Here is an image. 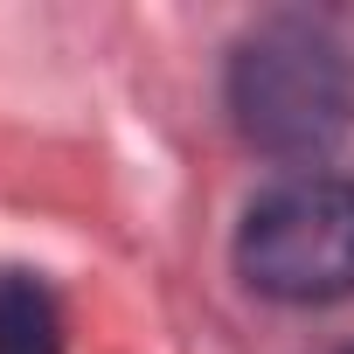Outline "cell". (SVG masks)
<instances>
[{
  "label": "cell",
  "instance_id": "6da1fadb",
  "mask_svg": "<svg viewBox=\"0 0 354 354\" xmlns=\"http://www.w3.org/2000/svg\"><path fill=\"white\" fill-rule=\"evenodd\" d=\"M230 118L271 160H326L354 132V49L299 15L257 21L230 49Z\"/></svg>",
  "mask_w": 354,
  "mask_h": 354
},
{
  "label": "cell",
  "instance_id": "7a4b0ae2",
  "mask_svg": "<svg viewBox=\"0 0 354 354\" xmlns=\"http://www.w3.org/2000/svg\"><path fill=\"white\" fill-rule=\"evenodd\" d=\"M236 271L278 306L354 299V181L347 174H292L243 209Z\"/></svg>",
  "mask_w": 354,
  "mask_h": 354
},
{
  "label": "cell",
  "instance_id": "3957f363",
  "mask_svg": "<svg viewBox=\"0 0 354 354\" xmlns=\"http://www.w3.org/2000/svg\"><path fill=\"white\" fill-rule=\"evenodd\" d=\"M63 306L35 271L0 264V354H63Z\"/></svg>",
  "mask_w": 354,
  "mask_h": 354
},
{
  "label": "cell",
  "instance_id": "277c9868",
  "mask_svg": "<svg viewBox=\"0 0 354 354\" xmlns=\"http://www.w3.org/2000/svg\"><path fill=\"white\" fill-rule=\"evenodd\" d=\"M347 354H354V347H347Z\"/></svg>",
  "mask_w": 354,
  "mask_h": 354
}]
</instances>
